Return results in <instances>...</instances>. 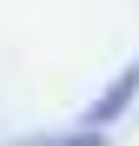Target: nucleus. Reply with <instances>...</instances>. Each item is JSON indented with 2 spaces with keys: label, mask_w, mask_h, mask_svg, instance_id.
Masks as SVG:
<instances>
[{
  "label": "nucleus",
  "mask_w": 139,
  "mask_h": 146,
  "mask_svg": "<svg viewBox=\"0 0 139 146\" xmlns=\"http://www.w3.org/2000/svg\"><path fill=\"white\" fill-rule=\"evenodd\" d=\"M132 93H139V66H126V73H119V80H113V86L99 93V100H93V106H86V126H113V119H119V106L132 100Z\"/></svg>",
  "instance_id": "1"
},
{
  "label": "nucleus",
  "mask_w": 139,
  "mask_h": 146,
  "mask_svg": "<svg viewBox=\"0 0 139 146\" xmlns=\"http://www.w3.org/2000/svg\"><path fill=\"white\" fill-rule=\"evenodd\" d=\"M60 146H106V139H99V126H86V133H73V139H60Z\"/></svg>",
  "instance_id": "2"
}]
</instances>
